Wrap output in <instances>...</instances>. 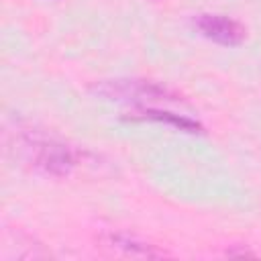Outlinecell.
Here are the masks:
<instances>
[{
    "instance_id": "cell-2",
    "label": "cell",
    "mask_w": 261,
    "mask_h": 261,
    "mask_svg": "<svg viewBox=\"0 0 261 261\" xmlns=\"http://www.w3.org/2000/svg\"><path fill=\"white\" fill-rule=\"evenodd\" d=\"M96 96L106 100L135 102L137 106H145L147 102H177L179 94L151 80H102L92 86Z\"/></svg>"
},
{
    "instance_id": "cell-1",
    "label": "cell",
    "mask_w": 261,
    "mask_h": 261,
    "mask_svg": "<svg viewBox=\"0 0 261 261\" xmlns=\"http://www.w3.org/2000/svg\"><path fill=\"white\" fill-rule=\"evenodd\" d=\"M20 143L27 161L45 175L67 177L77 167V153L53 137L29 133Z\"/></svg>"
},
{
    "instance_id": "cell-3",
    "label": "cell",
    "mask_w": 261,
    "mask_h": 261,
    "mask_svg": "<svg viewBox=\"0 0 261 261\" xmlns=\"http://www.w3.org/2000/svg\"><path fill=\"white\" fill-rule=\"evenodd\" d=\"M192 24L202 37H206L208 41L216 45H224V47H239L247 37V29L239 20L224 16V14L202 12L194 16Z\"/></svg>"
},
{
    "instance_id": "cell-4",
    "label": "cell",
    "mask_w": 261,
    "mask_h": 261,
    "mask_svg": "<svg viewBox=\"0 0 261 261\" xmlns=\"http://www.w3.org/2000/svg\"><path fill=\"white\" fill-rule=\"evenodd\" d=\"M102 247L114 251V253H120L124 257H147V259H153V257H163L165 253L155 249V245L151 243H145L128 232H108L102 237Z\"/></svg>"
},
{
    "instance_id": "cell-5",
    "label": "cell",
    "mask_w": 261,
    "mask_h": 261,
    "mask_svg": "<svg viewBox=\"0 0 261 261\" xmlns=\"http://www.w3.org/2000/svg\"><path fill=\"white\" fill-rule=\"evenodd\" d=\"M126 120H153V122H163V124H169L177 130H184V133H202V124L190 116H184V114H173V112H167V110H159V108H151V106H137V110H133L130 114L124 116Z\"/></svg>"
}]
</instances>
